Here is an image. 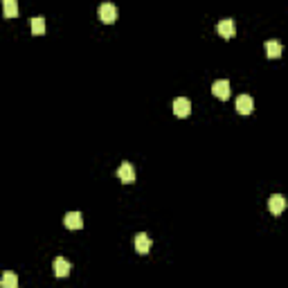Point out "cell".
Here are the masks:
<instances>
[{"instance_id":"obj_10","label":"cell","mask_w":288,"mask_h":288,"mask_svg":"<svg viewBox=\"0 0 288 288\" xmlns=\"http://www.w3.org/2000/svg\"><path fill=\"white\" fill-rule=\"evenodd\" d=\"M149 250H151V239H149L144 232H140V234L135 236V252L137 254H149Z\"/></svg>"},{"instance_id":"obj_11","label":"cell","mask_w":288,"mask_h":288,"mask_svg":"<svg viewBox=\"0 0 288 288\" xmlns=\"http://www.w3.org/2000/svg\"><path fill=\"white\" fill-rule=\"evenodd\" d=\"M284 52V47L279 41H266V54H268V59H279Z\"/></svg>"},{"instance_id":"obj_4","label":"cell","mask_w":288,"mask_h":288,"mask_svg":"<svg viewBox=\"0 0 288 288\" xmlns=\"http://www.w3.org/2000/svg\"><path fill=\"white\" fill-rule=\"evenodd\" d=\"M212 93L216 95L218 99H230V81L228 79H218V81L212 83Z\"/></svg>"},{"instance_id":"obj_2","label":"cell","mask_w":288,"mask_h":288,"mask_svg":"<svg viewBox=\"0 0 288 288\" xmlns=\"http://www.w3.org/2000/svg\"><path fill=\"white\" fill-rule=\"evenodd\" d=\"M236 111L241 113V115H250L254 111V101L250 95H239L236 97Z\"/></svg>"},{"instance_id":"obj_6","label":"cell","mask_w":288,"mask_h":288,"mask_svg":"<svg viewBox=\"0 0 288 288\" xmlns=\"http://www.w3.org/2000/svg\"><path fill=\"white\" fill-rule=\"evenodd\" d=\"M52 268H54V275H57V277H68V275H70V270H72L70 261H68V259H63V257L54 259Z\"/></svg>"},{"instance_id":"obj_8","label":"cell","mask_w":288,"mask_h":288,"mask_svg":"<svg viewBox=\"0 0 288 288\" xmlns=\"http://www.w3.org/2000/svg\"><path fill=\"white\" fill-rule=\"evenodd\" d=\"M216 32L223 36V38H232V36H234V32H236L234 20H232V18H223V20L216 25Z\"/></svg>"},{"instance_id":"obj_13","label":"cell","mask_w":288,"mask_h":288,"mask_svg":"<svg viewBox=\"0 0 288 288\" xmlns=\"http://www.w3.org/2000/svg\"><path fill=\"white\" fill-rule=\"evenodd\" d=\"M43 32H45V18H43V16H34V18H32V34L41 36Z\"/></svg>"},{"instance_id":"obj_7","label":"cell","mask_w":288,"mask_h":288,"mask_svg":"<svg viewBox=\"0 0 288 288\" xmlns=\"http://www.w3.org/2000/svg\"><path fill=\"white\" fill-rule=\"evenodd\" d=\"M173 113H176L178 117H187L189 113H192V101H189L187 97H178V99L173 101Z\"/></svg>"},{"instance_id":"obj_9","label":"cell","mask_w":288,"mask_h":288,"mask_svg":"<svg viewBox=\"0 0 288 288\" xmlns=\"http://www.w3.org/2000/svg\"><path fill=\"white\" fill-rule=\"evenodd\" d=\"M63 223H65V228L68 230H81L83 228V218H81V214L79 212H68L65 214V218H63Z\"/></svg>"},{"instance_id":"obj_14","label":"cell","mask_w":288,"mask_h":288,"mask_svg":"<svg viewBox=\"0 0 288 288\" xmlns=\"http://www.w3.org/2000/svg\"><path fill=\"white\" fill-rule=\"evenodd\" d=\"M0 286L2 288H16L18 286V277L14 272H5V275L0 277Z\"/></svg>"},{"instance_id":"obj_12","label":"cell","mask_w":288,"mask_h":288,"mask_svg":"<svg viewBox=\"0 0 288 288\" xmlns=\"http://www.w3.org/2000/svg\"><path fill=\"white\" fill-rule=\"evenodd\" d=\"M2 14H5V18L18 16V2L16 0H2Z\"/></svg>"},{"instance_id":"obj_1","label":"cell","mask_w":288,"mask_h":288,"mask_svg":"<svg viewBox=\"0 0 288 288\" xmlns=\"http://www.w3.org/2000/svg\"><path fill=\"white\" fill-rule=\"evenodd\" d=\"M99 20L106 25H113L117 20V7L111 5V2H104V5L99 7Z\"/></svg>"},{"instance_id":"obj_5","label":"cell","mask_w":288,"mask_h":288,"mask_svg":"<svg viewBox=\"0 0 288 288\" xmlns=\"http://www.w3.org/2000/svg\"><path fill=\"white\" fill-rule=\"evenodd\" d=\"M268 210H270L275 216H279V214L286 210V198H284L282 194H272L270 200H268Z\"/></svg>"},{"instance_id":"obj_3","label":"cell","mask_w":288,"mask_h":288,"mask_svg":"<svg viewBox=\"0 0 288 288\" xmlns=\"http://www.w3.org/2000/svg\"><path fill=\"white\" fill-rule=\"evenodd\" d=\"M117 178L122 182H126V185L135 182V169H133V165L131 162H122V167L117 169Z\"/></svg>"}]
</instances>
